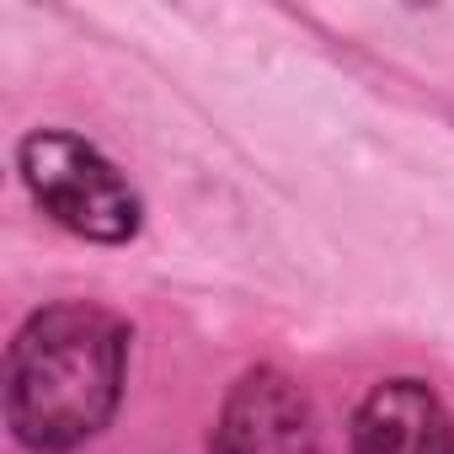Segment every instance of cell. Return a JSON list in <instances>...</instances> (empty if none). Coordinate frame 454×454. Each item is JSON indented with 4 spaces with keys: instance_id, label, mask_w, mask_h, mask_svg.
Masks as SVG:
<instances>
[{
    "instance_id": "277c9868",
    "label": "cell",
    "mask_w": 454,
    "mask_h": 454,
    "mask_svg": "<svg viewBox=\"0 0 454 454\" xmlns=\"http://www.w3.org/2000/svg\"><path fill=\"white\" fill-rule=\"evenodd\" d=\"M348 454H454V411L417 374L380 380L353 406Z\"/></svg>"
},
{
    "instance_id": "7a4b0ae2",
    "label": "cell",
    "mask_w": 454,
    "mask_h": 454,
    "mask_svg": "<svg viewBox=\"0 0 454 454\" xmlns=\"http://www.w3.org/2000/svg\"><path fill=\"white\" fill-rule=\"evenodd\" d=\"M17 171L33 203L75 241L129 247L139 236L145 198L91 139L70 129H33L17 139Z\"/></svg>"
},
{
    "instance_id": "3957f363",
    "label": "cell",
    "mask_w": 454,
    "mask_h": 454,
    "mask_svg": "<svg viewBox=\"0 0 454 454\" xmlns=\"http://www.w3.org/2000/svg\"><path fill=\"white\" fill-rule=\"evenodd\" d=\"M208 454H321V422L305 385L278 364L236 374L214 411Z\"/></svg>"
},
{
    "instance_id": "6da1fadb",
    "label": "cell",
    "mask_w": 454,
    "mask_h": 454,
    "mask_svg": "<svg viewBox=\"0 0 454 454\" xmlns=\"http://www.w3.org/2000/svg\"><path fill=\"white\" fill-rule=\"evenodd\" d=\"M134 326L91 300L33 310L6 348V427L27 454H75L102 438L129 390Z\"/></svg>"
}]
</instances>
